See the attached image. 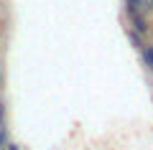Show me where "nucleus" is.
<instances>
[{"instance_id":"f257e3e1","label":"nucleus","mask_w":153,"mask_h":150,"mask_svg":"<svg viewBox=\"0 0 153 150\" xmlns=\"http://www.w3.org/2000/svg\"><path fill=\"white\" fill-rule=\"evenodd\" d=\"M138 54H140L143 66H146L148 71H153V41H146V43L140 46V51H138Z\"/></svg>"},{"instance_id":"f03ea898","label":"nucleus","mask_w":153,"mask_h":150,"mask_svg":"<svg viewBox=\"0 0 153 150\" xmlns=\"http://www.w3.org/2000/svg\"><path fill=\"white\" fill-rule=\"evenodd\" d=\"M125 36H128V41H130L133 46L138 48V51H140V46H143V43L148 41L146 36H140V33H138V31H133V28H125Z\"/></svg>"},{"instance_id":"7ed1b4c3","label":"nucleus","mask_w":153,"mask_h":150,"mask_svg":"<svg viewBox=\"0 0 153 150\" xmlns=\"http://www.w3.org/2000/svg\"><path fill=\"white\" fill-rule=\"evenodd\" d=\"M0 130H8L5 127V104L0 102Z\"/></svg>"},{"instance_id":"20e7f679","label":"nucleus","mask_w":153,"mask_h":150,"mask_svg":"<svg viewBox=\"0 0 153 150\" xmlns=\"http://www.w3.org/2000/svg\"><path fill=\"white\" fill-rule=\"evenodd\" d=\"M8 145V130H0V150H5Z\"/></svg>"},{"instance_id":"39448f33","label":"nucleus","mask_w":153,"mask_h":150,"mask_svg":"<svg viewBox=\"0 0 153 150\" xmlns=\"http://www.w3.org/2000/svg\"><path fill=\"white\" fill-rule=\"evenodd\" d=\"M5 150H21V145H16V143H10V140H8V145H5Z\"/></svg>"},{"instance_id":"423d86ee","label":"nucleus","mask_w":153,"mask_h":150,"mask_svg":"<svg viewBox=\"0 0 153 150\" xmlns=\"http://www.w3.org/2000/svg\"><path fill=\"white\" fill-rule=\"evenodd\" d=\"M146 5H148V13H153V0H146Z\"/></svg>"},{"instance_id":"0eeeda50","label":"nucleus","mask_w":153,"mask_h":150,"mask_svg":"<svg viewBox=\"0 0 153 150\" xmlns=\"http://www.w3.org/2000/svg\"><path fill=\"white\" fill-rule=\"evenodd\" d=\"M0 86H3V74H0Z\"/></svg>"}]
</instances>
